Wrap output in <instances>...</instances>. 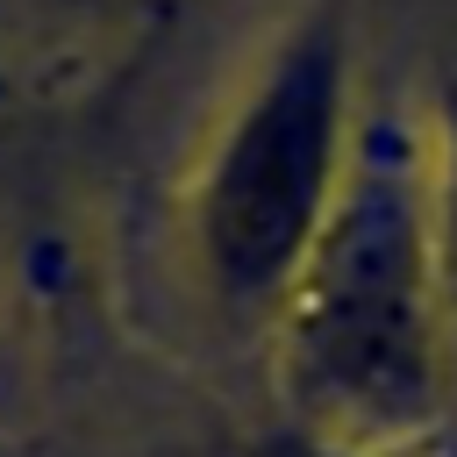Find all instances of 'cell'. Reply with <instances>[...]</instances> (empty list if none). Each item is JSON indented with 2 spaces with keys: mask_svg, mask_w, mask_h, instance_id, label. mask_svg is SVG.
I'll return each mask as SVG.
<instances>
[{
  "mask_svg": "<svg viewBox=\"0 0 457 457\" xmlns=\"http://www.w3.org/2000/svg\"><path fill=\"white\" fill-rule=\"evenodd\" d=\"M278 386L307 443L393 457L428 436L450 386L436 121L400 100H357L336 200L271 314Z\"/></svg>",
  "mask_w": 457,
  "mask_h": 457,
  "instance_id": "1",
  "label": "cell"
},
{
  "mask_svg": "<svg viewBox=\"0 0 457 457\" xmlns=\"http://www.w3.org/2000/svg\"><path fill=\"white\" fill-rule=\"evenodd\" d=\"M357 86L343 14H300L243 79L193 179V264L236 321L278 314L350 157Z\"/></svg>",
  "mask_w": 457,
  "mask_h": 457,
  "instance_id": "2",
  "label": "cell"
},
{
  "mask_svg": "<svg viewBox=\"0 0 457 457\" xmlns=\"http://www.w3.org/2000/svg\"><path fill=\"white\" fill-rule=\"evenodd\" d=\"M293 457H357V450H328V443H307V436H300V450H293Z\"/></svg>",
  "mask_w": 457,
  "mask_h": 457,
  "instance_id": "3",
  "label": "cell"
}]
</instances>
